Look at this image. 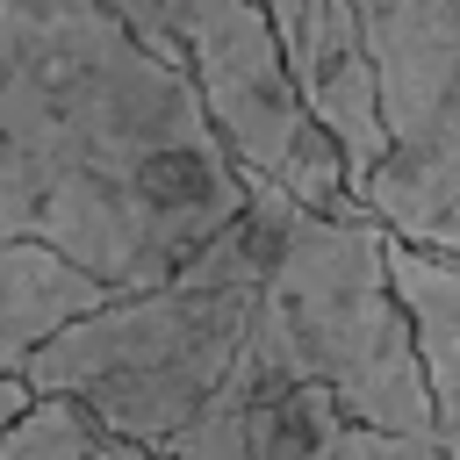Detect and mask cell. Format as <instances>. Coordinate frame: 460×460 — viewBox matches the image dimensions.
<instances>
[{"label": "cell", "instance_id": "4", "mask_svg": "<svg viewBox=\"0 0 460 460\" xmlns=\"http://www.w3.org/2000/svg\"><path fill=\"white\" fill-rule=\"evenodd\" d=\"M374 65L388 158L359 208L417 244L460 259V0H345Z\"/></svg>", "mask_w": 460, "mask_h": 460}, {"label": "cell", "instance_id": "6", "mask_svg": "<svg viewBox=\"0 0 460 460\" xmlns=\"http://www.w3.org/2000/svg\"><path fill=\"white\" fill-rule=\"evenodd\" d=\"M165 453L172 460H453L438 438L352 424L323 388L280 381L244 352H237L230 381L208 395V410Z\"/></svg>", "mask_w": 460, "mask_h": 460}, {"label": "cell", "instance_id": "8", "mask_svg": "<svg viewBox=\"0 0 460 460\" xmlns=\"http://www.w3.org/2000/svg\"><path fill=\"white\" fill-rule=\"evenodd\" d=\"M388 288L410 323V352L431 395V438L460 460V259L388 237Z\"/></svg>", "mask_w": 460, "mask_h": 460}, {"label": "cell", "instance_id": "5", "mask_svg": "<svg viewBox=\"0 0 460 460\" xmlns=\"http://www.w3.org/2000/svg\"><path fill=\"white\" fill-rule=\"evenodd\" d=\"M158 14H165L180 65L244 180L280 187L309 216L359 208L345 187L338 144L309 122V108L288 79V58L273 43V22L252 0H158Z\"/></svg>", "mask_w": 460, "mask_h": 460}, {"label": "cell", "instance_id": "12", "mask_svg": "<svg viewBox=\"0 0 460 460\" xmlns=\"http://www.w3.org/2000/svg\"><path fill=\"white\" fill-rule=\"evenodd\" d=\"M93 460H172V453H151V446H122V438H108Z\"/></svg>", "mask_w": 460, "mask_h": 460}, {"label": "cell", "instance_id": "9", "mask_svg": "<svg viewBox=\"0 0 460 460\" xmlns=\"http://www.w3.org/2000/svg\"><path fill=\"white\" fill-rule=\"evenodd\" d=\"M115 288L79 273L72 259L43 244H0V374H22L29 352H43L65 323L108 309Z\"/></svg>", "mask_w": 460, "mask_h": 460}, {"label": "cell", "instance_id": "11", "mask_svg": "<svg viewBox=\"0 0 460 460\" xmlns=\"http://www.w3.org/2000/svg\"><path fill=\"white\" fill-rule=\"evenodd\" d=\"M29 402H36V395H29V381H22V374H0V438H7V424H14Z\"/></svg>", "mask_w": 460, "mask_h": 460}, {"label": "cell", "instance_id": "1", "mask_svg": "<svg viewBox=\"0 0 460 460\" xmlns=\"http://www.w3.org/2000/svg\"><path fill=\"white\" fill-rule=\"evenodd\" d=\"M244 208L252 180L187 65L108 0H0V244H43L144 295Z\"/></svg>", "mask_w": 460, "mask_h": 460}, {"label": "cell", "instance_id": "7", "mask_svg": "<svg viewBox=\"0 0 460 460\" xmlns=\"http://www.w3.org/2000/svg\"><path fill=\"white\" fill-rule=\"evenodd\" d=\"M273 22V43L288 58V79L309 108V122L338 144L345 180H374V165L388 158V129H381V93H374V65L359 50L352 7L345 0H252Z\"/></svg>", "mask_w": 460, "mask_h": 460}, {"label": "cell", "instance_id": "10", "mask_svg": "<svg viewBox=\"0 0 460 460\" xmlns=\"http://www.w3.org/2000/svg\"><path fill=\"white\" fill-rule=\"evenodd\" d=\"M101 446H108V431L93 424L86 402H72V395H36V402L7 424L0 460H93Z\"/></svg>", "mask_w": 460, "mask_h": 460}, {"label": "cell", "instance_id": "2", "mask_svg": "<svg viewBox=\"0 0 460 460\" xmlns=\"http://www.w3.org/2000/svg\"><path fill=\"white\" fill-rule=\"evenodd\" d=\"M288 208L295 201L280 187L252 180V208L201 259H187L172 280L144 295H115L108 309L65 323L43 352H29L22 359L29 395H72L93 410L108 438L165 453L230 381Z\"/></svg>", "mask_w": 460, "mask_h": 460}, {"label": "cell", "instance_id": "3", "mask_svg": "<svg viewBox=\"0 0 460 460\" xmlns=\"http://www.w3.org/2000/svg\"><path fill=\"white\" fill-rule=\"evenodd\" d=\"M244 359L280 381L323 388L352 424L431 438V395L410 352V323L388 288V230L367 208H288Z\"/></svg>", "mask_w": 460, "mask_h": 460}]
</instances>
